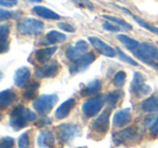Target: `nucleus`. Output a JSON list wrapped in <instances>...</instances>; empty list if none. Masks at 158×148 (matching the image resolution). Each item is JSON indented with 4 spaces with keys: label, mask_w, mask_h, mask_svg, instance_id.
<instances>
[{
    "label": "nucleus",
    "mask_w": 158,
    "mask_h": 148,
    "mask_svg": "<svg viewBox=\"0 0 158 148\" xmlns=\"http://www.w3.org/2000/svg\"><path fill=\"white\" fill-rule=\"evenodd\" d=\"M37 116L31 109L25 108L22 104L18 105L10 113L9 124L13 130L19 131L21 129L25 128L28 124V122L35 121Z\"/></svg>",
    "instance_id": "f257e3e1"
},
{
    "label": "nucleus",
    "mask_w": 158,
    "mask_h": 148,
    "mask_svg": "<svg viewBox=\"0 0 158 148\" xmlns=\"http://www.w3.org/2000/svg\"><path fill=\"white\" fill-rule=\"evenodd\" d=\"M131 52L141 62L155 68V69H158V63L156 62L158 61V49L155 46L147 43V42H142L140 43L139 48H136Z\"/></svg>",
    "instance_id": "f03ea898"
},
{
    "label": "nucleus",
    "mask_w": 158,
    "mask_h": 148,
    "mask_svg": "<svg viewBox=\"0 0 158 148\" xmlns=\"http://www.w3.org/2000/svg\"><path fill=\"white\" fill-rule=\"evenodd\" d=\"M16 29L21 35L24 36H37L44 31V25L41 21L36 18H26L21 20L16 25Z\"/></svg>",
    "instance_id": "7ed1b4c3"
},
{
    "label": "nucleus",
    "mask_w": 158,
    "mask_h": 148,
    "mask_svg": "<svg viewBox=\"0 0 158 148\" xmlns=\"http://www.w3.org/2000/svg\"><path fill=\"white\" fill-rule=\"evenodd\" d=\"M57 101H59V96L56 94H44L34 101L33 107L36 110V113L46 117L52 110Z\"/></svg>",
    "instance_id": "20e7f679"
},
{
    "label": "nucleus",
    "mask_w": 158,
    "mask_h": 148,
    "mask_svg": "<svg viewBox=\"0 0 158 148\" xmlns=\"http://www.w3.org/2000/svg\"><path fill=\"white\" fill-rule=\"evenodd\" d=\"M130 92L136 97H144L151 92V87L145 83V77L141 72H134L130 84Z\"/></svg>",
    "instance_id": "39448f33"
},
{
    "label": "nucleus",
    "mask_w": 158,
    "mask_h": 148,
    "mask_svg": "<svg viewBox=\"0 0 158 148\" xmlns=\"http://www.w3.org/2000/svg\"><path fill=\"white\" fill-rule=\"evenodd\" d=\"M59 138L64 143H68L81 135V129L74 123H63L57 126Z\"/></svg>",
    "instance_id": "423d86ee"
},
{
    "label": "nucleus",
    "mask_w": 158,
    "mask_h": 148,
    "mask_svg": "<svg viewBox=\"0 0 158 148\" xmlns=\"http://www.w3.org/2000/svg\"><path fill=\"white\" fill-rule=\"evenodd\" d=\"M104 102H105V98L103 95L93 96L82 104V113H85L86 117H94L102 109Z\"/></svg>",
    "instance_id": "0eeeda50"
},
{
    "label": "nucleus",
    "mask_w": 158,
    "mask_h": 148,
    "mask_svg": "<svg viewBox=\"0 0 158 148\" xmlns=\"http://www.w3.org/2000/svg\"><path fill=\"white\" fill-rule=\"evenodd\" d=\"M95 61V54L93 52H88L85 54L82 57L78 59L77 61L73 62L69 66V74L70 75H76L79 72H82Z\"/></svg>",
    "instance_id": "6e6552de"
},
{
    "label": "nucleus",
    "mask_w": 158,
    "mask_h": 148,
    "mask_svg": "<svg viewBox=\"0 0 158 148\" xmlns=\"http://www.w3.org/2000/svg\"><path fill=\"white\" fill-rule=\"evenodd\" d=\"M87 50H88V43H87V41H85V40H78L74 46H70L66 49L65 56L69 61L75 62L78 59H80V57H82L85 54H87Z\"/></svg>",
    "instance_id": "1a4fd4ad"
},
{
    "label": "nucleus",
    "mask_w": 158,
    "mask_h": 148,
    "mask_svg": "<svg viewBox=\"0 0 158 148\" xmlns=\"http://www.w3.org/2000/svg\"><path fill=\"white\" fill-rule=\"evenodd\" d=\"M110 108H105L97 119L93 121L92 129L99 134H105L110 129Z\"/></svg>",
    "instance_id": "9d476101"
},
{
    "label": "nucleus",
    "mask_w": 158,
    "mask_h": 148,
    "mask_svg": "<svg viewBox=\"0 0 158 148\" xmlns=\"http://www.w3.org/2000/svg\"><path fill=\"white\" fill-rule=\"evenodd\" d=\"M60 70V65L56 61H52L48 64H44V65L40 66L36 69L35 76L39 79L44 78H53L59 74Z\"/></svg>",
    "instance_id": "9b49d317"
},
{
    "label": "nucleus",
    "mask_w": 158,
    "mask_h": 148,
    "mask_svg": "<svg viewBox=\"0 0 158 148\" xmlns=\"http://www.w3.org/2000/svg\"><path fill=\"white\" fill-rule=\"evenodd\" d=\"M136 135H138V132H136L135 128H127L119 131V132L114 133L113 134V142L116 146H119L121 144L135 139Z\"/></svg>",
    "instance_id": "f8f14e48"
},
{
    "label": "nucleus",
    "mask_w": 158,
    "mask_h": 148,
    "mask_svg": "<svg viewBox=\"0 0 158 148\" xmlns=\"http://www.w3.org/2000/svg\"><path fill=\"white\" fill-rule=\"evenodd\" d=\"M89 42L92 44V47L98 51L99 53H101L102 55L107 57H114L116 55L117 51L115 49H113L110 46H108L107 43H105L104 41H102L101 39H99L98 37H89Z\"/></svg>",
    "instance_id": "ddd939ff"
},
{
    "label": "nucleus",
    "mask_w": 158,
    "mask_h": 148,
    "mask_svg": "<svg viewBox=\"0 0 158 148\" xmlns=\"http://www.w3.org/2000/svg\"><path fill=\"white\" fill-rule=\"evenodd\" d=\"M131 121V110L130 108H123L116 111L113 117V124L117 128L126 126Z\"/></svg>",
    "instance_id": "4468645a"
},
{
    "label": "nucleus",
    "mask_w": 158,
    "mask_h": 148,
    "mask_svg": "<svg viewBox=\"0 0 158 148\" xmlns=\"http://www.w3.org/2000/svg\"><path fill=\"white\" fill-rule=\"evenodd\" d=\"M29 78H31V70L29 68L23 66V67L16 69L15 74H14V83L18 88L22 89V88L26 87Z\"/></svg>",
    "instance_id": "2eb2a0df"
},
{
    "label": "nucleus",
    "mask_w": 158,
    "mask_h": 148,
    "mask_svg": "<svg viewBox=\"0 0 158 148\" xmlns=\"http://www.w3.org/2000/svg\"><path fill=\"white\" fill-rule=\"evenodd\" d=\"M75 104H76V102H75L74 98H68V100H66L65 102L62 103V104L57 107L56 110H55V118L60 120L66 118L68 116V113H70V110L74 108Z\"/></svg>",
    "instance_id": "dca6fc26"
},
{
    "label": "nucleus",
    "mask_w": 158,
    "mask_h": 148,
    "mask_svg": "<svg viewBox=\"0 0 158 148\" xmlns=\"http://www.w3.org/2000/svg\"><path fill=\"white\" fill-rule=\"evenodd\" d=\"M56 50H57V48L55 46L48 47V48H44V49H39L38 51H36L35 57L39 63H41L44 65L47 62L50 61V59L52 57V55L54 54Z\"/></svg>",
    "instance_id": "f3484780"
},
{
    "label": "nucleus",
    "mask_w": 158,
    "mask_h": 148,
    "mask_svg": "<svg viewBox=\"0 0 158 148\" xmlns=\"http://www.w3.org/2000/svg\"><path fill=\"white\" fill-rule=\"evenodd\" d=\"M54 143V135L51 131L44 130L37 138V144L40 148H51Z\"/></svg>",
    "instance_id": "a211bd4d"
},
{
    "label": "nucleus",
    "mask_w": 158,
    "mask_h": 148,
    "mask_svg": "<svg viewBox=\"0 0 158 148\" xmlns=\"http://www.w3.org/2000/svg\"><path fill=\"white\" fill-rule=\"evenodd\" d=\"M102 88V82L99 79H94L91 82H89L88 84L85 88H82L81 91H80V94L81 96H90V95H94L95 93L101 90Z\"/></svg>",
    "instance_id": "6ab92c4d"
},
{
    "label": "nucleus",
    "mask_w": 158,
    "mask_h": 148,
    "mask_svg": "<svg viewBox=\"0 0 158 148\" xmlns=\"http://www.w3.org/2000/svg\"><path fill=\"white\" fill-rule=\"evenodd\" d=\"M16 94L12 90H3L0 92V108L5 109L15 101Z\"/></svg>",
    "instance_id": "aec40b11"
},
{
    "label": "nucleus",
    "mask_w": 158,
    "mask_h": 148,
    "mask_svg": "<svg viewBox=\"0 0 158 148\" xmlns=\"http://www.w3.org/2000/svg\"><path fill=\"white\" fill-rule=\"evenodd\" d=\"M33 12H35L37 15L41 16L47 20H60V15L57 13H55L54 11L48 9L46 7H42V6H35L33 8Z\"/></svg>",
    "instance_id": "412c9836"
},
{
    "label": "nucleus",
    "mask_w": 158,
    "mask_h": 148,
    "mask_svg": "<svg viewBox=\"0 0 158 148\" xmlns=\"http://www.w3.org/2000/svg\"><path fill=\"white\" fill-rule=\"evenodd\" d=\"M142 109L145 113H156L158 111V95H153L143 101Z\"/></svg>",
    "instance_id": "4be33fe9"
},
{
    "label": "nucleus",
    "mask_w": 158,
    "mask_h": 148,
    "mask_svg": "<svg viewBox=\"0 0 158 148\" xmlns=\"http://www.w3.org/2000/svg\"><path fill=\"white\" fill-rule=\"evenodd\" d=\"M123 92L121 90H116V91L110 92L107 95L105 96V103L107 104L108 108L113 109L116 107L117 103L123 98Z\"/></svg>",
    "instance_id": "5701e85b"
},
{
    "label": "nucleus",
    "mask_w": 158,
    "mask_h": 148,
    "mask_svg": "<svg viewBox=\"0 0 158 148\" xmlns=\"http://www.w3.org/2000/svg\"><path fill=\"white\" fill-rule=\"evenodd\" d=\"M10 34V25L2 24L0 26V38H1V53H5L9 50V43H8V37Z\"/></svg>",
    "instance_id": "b1692460"
},
{
    "label": "nucleus",
    "mask_w": 158,
    "mask_h": 148,
    "mask_svg": "<svg viewBox=\"0 0 158 148\" xmlns=\"http://www.w3.org/2000/svg\"><path fill=\"white\" fill-rule=\"evenodd\" d=\"M46 39L48 41V43L54 44V43H61L66 40V36L64 34L60 33L56 31H50L46 35Z\"/></svg>",
    "instance_id": "393cba45"
},
{
    "label": "nucleus",
    "mask_w": 158,
    "mask_h": 148,
    "mask_svg": "<svg viewBox=\"0 0 158 148\" xmlns=\"http://www.w3.org/2000/svg\"><path fill=\"white\" fill-rule=\"evenodd\" d=\"M117 38H118L119 41H120L129 51L135 50V49L139 48V46H140V42L136 41V40H134V39H132V38L128 37L127 35H118L117 36Z\"/></svg>",
    "instance_id": "a878e982"
},
{
    "label": "nucleus",
    "mask_w": 158,
    "mask_h": 148,
    "mask_svg": "<svg viewBox=\"0 0 158 148\" xmlns=\"http://www.w3.org/2000/svg\"><path fill=\"white\" fill-rule=\"evenodd\" d=\"M103 18H106V20L110 21L112 23H115V24H117L119 27H121L123 29H125V31H129V29H132V26L129 24V23H127L126 21L121 20V18H116V16H112V15H107V14H103Z\"/></svg>",
    "instance_id": "bb28decb"
},
{
    "label": "nucleus",
    "mask_w": 158,
    "mask_h": 148,
    "mask_svg": "<svg viewBox=\"0 0 158 148\" xmlns=\"http://www.w3.org/2000/svg\"><path fill=\"white\" fill-rule=\"evenodd\" d=\"M132 18H133V20L135 21V22L138 23L140 26L144 27V28L147 29L148 31H151V33H153V34H155V35L158 36V27L153 26V25L148 24L147 22H145L144 20H142V18H139V16H136V15H132Z\"/></svg>",
    "instance_id": "cd10ccee"
},
{
    "label": "nucleus",
    "mask_w": 158,
    "mask_h": 148,
    "mask_svg": "<svg viewBox=\"0 0 158 148\" xmlns=\"http://www.w3.org/2000/svg\"><path fill=\"white\" fill-rule=\"evenodd\" d=\"M38 88H39V83L38 82H33L23 93V97L26 98V100H31V98L35 96L36 92L38 91Z\"/></svg>",
    "instance_id": "c85d7f7f"
},
{
    "label": "nucleus",
    "mask_w": 158,
    "mask_h": 148,
    "mask_svg": "<svg viewBox=\"0 0 158 148\" xmlns=\"http://www.w3.org/2000/svg\"><path fill=\"white\" fill-rule=\"evenodd\" d=\"M126 79H127V75L123 70H119L115 74L114 79H113V83H114L115 87H123L126 82Z\"/></svg>",
    "instance_id": "c756f323"
},
{
    "label": "nucleus",
    "mask_w": 158,
    "mask_h": 148,
    "mask_svg": "<svg viewBox=\"0 0 158 148\" xmlns=\"http://www.w3.org/2000/svg\"><path fill=\"white\" fill-rule=\"evenodd\" d=\"M116 51H117V54H118L119 59H120L123 62H125V63H127V64H130V65H132V66H138L139 65L138 62L134 61L132 57H130L129 55H127L125 52H123V51H121L119 48H117Z\"/></svg>",
    "instance_id": "7c9ffc66"
},
{
    "label": "nucleus",
    "mask_w": 158,
    "mask_h": 148,
    "mask_svg": "<svg viewBox=\"0 0 158 148\" xmlns=\"http://www.w3.org/2000/svg\"><path fill=\"white\" fill-rule=\"evenodd\" d=\"M72 1L77 7L86 8V9H89V10L94 9V5H93V2H91L90 0H72Z\"/></svg>",
    "instance_id": "2f4dec72"
},
{
    "label": "nucleus",
    "mask_w": 158,
    "mask_h": 148,
    "mask_svg": "<svg viewBox=\"0 0 158 148\" xmlns=\"http://www.w3.org/2000/svg\"><path fill=\"white\" fill-rule=\"evenodd\" d=\"M19 148H27L29 146V136L27 133H23L18 139Z\"/></svg>",
    "instance_id": "473e14b6"
},
{
    "label": "nucleus",
    "mask_w": 158,
    "mask_h": 148,
    "mask_svg": "<svg viewBox=\"0 0 158 148\" xmlns=\"http://www.w3.org/2000/svg\"><path fill=\"white\" fill-rule=\"evenodd\" d=\"M14 146V139L10 136H5L0 141V148H12Z\"/></svg>",
    "instance_id": "72a5a7b5"
},
{
    "label": "nucleus",
    "mask_w": 158,
    "mask_h": 148,
    "mask_svg": "<svg viewBox=\"0 0 158 148\" xmlns=\"http://www.w3.org/2000/svg\"><path fill=\"white\" fill-rule=\"evenodd\" d=\"M103 28L106 29V31H113V33L123 31L121 27H119L118 25L113 24V23H110V22H104L103 23Z\"/></svg>",
    "instance_id": "f704fd0d"
},
{
    "label": "nucleus",
    "mask_w": 158,
    "mask_h": 148,
    "mask_svg": "<svg viewBox=\"0 0 158 148\" xmlns=\"http://www.w3.org/2000/svg\"><path fill=\"white\" fill-rule=\"evenodd\" d=\"M16 13H18V12H9L5 9H1L0 10V21L3 22V21L8 20V18H15Z\"/></svg>",
    "instance_id": "c9c22d12"
},
{
    "label": "nucleus",
    "mask_w": 158,
    "mask_h": 148,
    "mask_svg": "<svg viewBox=\"0 0 158 148\" xmlns=\"http://www.w3.org/2000/svg\"><path fill=\"white\" fill-rule=\"evenodd\" d=\"M148 129H149V133H151V135H153V136L158 135V117H156L155 119L149 123Z\"/></svg>",
    "instance_id": "e433bc0d"
},
{
    "label": "nucleus",
    "mask_w": 158,
    "mask_h": 148,
    "mask_svg": "<svg viewBox=\"0 0 158 148\" xmlns=\"http://www.w3.org/2000/svg\"><path fill=\"white\" fill-rule=\"evenodd\" d=\"M57 26H59L60 28H61L62 31H67V33H75V28L70 24H68V23L61 22V23H59V24H57Z\"/></svg>",
    "instance_id": "4c0bfd02"
},
{
    "label": "nucleus",
    "mask_w": 158,
    "mask_h": 148,
    "mask_svg": "<svg viewBox=\"0 0 158 148\" xmlns=\"http://www.w3.org/2000/svg\"><path fill=\"white\" fill-rule=\"evenodd\" d=\"M18 5V0H0V6L2 8H12Z\"/></svg>",
    "instance_id": "58836bf2"
},
{
    "label": "nucleus",
    "mask_w": 158,
    "mask_h": 148,
    "mask_svg": "<svg viewBox=\"0 0 158 148\" xmlns=\"http://www.w3.org/2000/svg\"><path fill=\"white\" fill-rule=\"evenodd\" d=\"M51 123V120L49 119V118L44 117V119H41L39 121V124H38V126H42V125H47V124H50Z\"/></svg>",
    "instance_id": "ea45409f"
},
{
    "label": "nucleus",
    "mask_w": 158,
    "mask_h": 148,
    "mask_svg": "<svg viewBox=\"0 0 158 148\" xmlns=\"http://www.w3.org/2000/svg\"><path fill=\"white\" fill-rule=\"evenodd\" d=\"M28 1H31V2H41L42 0H28Z\"/></svg>",
    "instance_id": "a19ab883"
},
{
    "label": "nucleus",
    "mask_w": 158,
    "mask_h": 148,
    "mask_svg": "<svg viewBox=\"0 0 158 148\" xmlns=\"http://www.w3.org/2000/svg\"><path fill=\"white\" fill-rule=\"evenodd\" d=\"M78 148H82V147H78Z\"/></svg>",
    "instance_id": "79ce46f5"
}]
</instances>
